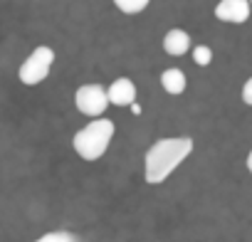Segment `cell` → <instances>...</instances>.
Segmentation results:
<instances>
[{"label": "cell", "mask_w": 252, "mask_h": 242, "mask_svg": "<svg viewBox=\"0 0 252 242\" xmlns=\"http://www.w3.org/2000/svg\"><path fill=\"white\" fill-rule=\"evenodd\" d=\"M193 153V139L188 136H168L158 139L144 158V178L151 185L163 183L188 156Z\"/></svg>", "instance_id": "cell-1"}, {"label": "cell", "mask_w": 252, "mask_h": 242, "mask_svg": "<svg viewBox=\"0 0 252 242\" xmlns=\"http://www.w3.org/2000/svg\"><path fill=\"white\" fill-rule=\"evenodd\" d=\"M114 131H116L114 121L99 116V119L89 121L84 129H79L74 134L72 146H74V151H77L79 158H84V161H99L106 153V149H109V144L114 139Z\"/></svg>", "instance_id": "cell-2"}, {"label": "cell", "mask_w": 252, "mask_h": 242, "mask_svg": "<svg viewBox=\"0 0 252 242\" xmlns=\"http://www.w3.org/2000/svg\"><path fill=\"white\" fill-rule=\"evenodd\" d=\"M52 62H55V50L47 47V45H40L37 50H32L28 55V60L20 64L18 69V77L25 87H37L42 84L47 77H50V69H52Z\"/></svg>", "instance_id": "cell-3"}, {"label": "cell", "mask_w": 252, "mask_h": 242, "mask_svg": "<svg viewBox=\"0 0 252 242\" xmlns=\"http://www.w3.org/2000/svg\"><path fill=\"white\" fill-rule=\"evenodd\" d=\"M74 106L84 114V116H92V119H99L104 116L106 106H109V96H106V89L101 84H84L74 91Z\"/></svg>", "instance_id": "cell-4"}, {"label": "cell", "mask_w": 252, "mask_h": 242, "mask_svg": "<svg viewBox=\"0 0 252 242\" xmlns=\"http://www.w3.org/2000/svg\"><path fill=\"white\" fill-rule=\"evenodd\" d=\"M250 15H252L250 0H220L215 5V18L222 20V23L242 25V23H247Z\"/></svg>", "instance_id": "cell-5"}, {"label": "cell", "mask_w": 252, "mask_h": 242, "mask_svg": "<svg viewBox=\"0 0 252 242\" xmlns=\"http://www.w3.org/2000/svg\"><path fill=\"white\" fill-rule=\"evenodd\" d=\"M106 96L114 106H131L136 101V84L129 77H119L106 87Z\"/></svg>", "instance_id": "cell-6"}, {"label": "cell", "mask_w": 252, "mask_h": 242, "mask_svg": "<svg viewBox=\"0 0 252 242\" xmlns=\"http://www.w3.org/2000/svg\"><path fill=\"white\" fill-rule=\"evenodd\" d=\"M163 50L171 55V57H183L186 52H190V35L186 30H168L166 37H163Z\"/></svg>", "instance_id": "cell-7"}, {"label": "cell", "mask_w": 252, "mask_h": 242, "mask_svg": "<svg viewBox=\"0 0 252 242\" xmlns=\"http://www.w3.org/2000/svg\"><path fill=\"white\" fill-rule=\"evenodd\" d=\"M161 87H163L168 94L178 96V94H183V91H186L188 79H186V74H183L178 67H171V69H166V72L161 74Z\"/></svg>", "instance_id": "cell-8"}, {"label": "cell", "mask_w": 252, "mask_h": 242, "mask_svg": "<svg viewBox=\"0 0 252 242\" xmlns=\"http://www.w3.org/2000/svg\"><path fill=\"white\" fill-rule=\"evenodd\" d=\"M111 3L124 13V15H139L149 8L151 0H111Z\"/></svg>", "instance_id": "cell-9"}, {"label": "cell", "mask_w": 252, "mask_h": 242, "mask_svg": "<svg viewBox=\"0 0 252 242\" xmlns=\"http://www.w3.org/2000/svg\"><path fill=\"white\" fill-rule=\"evenodd\" d=\"M35 242H82L74 232H67V230H52V232H45L42 237H37Z\"/></svg>", "instance_id": "cell-10"}, {"label": "cell", "mask_w": 252, "mask_h": 242, "mask_svg": "<svg viewBox=\"0 0 252 242\" xmlns=\"http://www.w3.org/2000/svg\"><path fill=\"white\" fill-rule=\"evenodd\" d=\"M193 62L200 64V67H208V64L213 62V50H210L208 45H198V47H193Z\"/></svg>", "instance_id": "cell-11"}, {"label": "cell", "mask_w": 252, "mask_h": 242, "mask_svg": "<svg viewBox=\"0 0 252 242\" xmlns=\"http://www.w3.org/2000/svg\"><path fill=\"white\" fill-rule=\"evenodd\" d=\"M242 101L247 104V106H252V77L245 82V87H242Z\"/></svg>", "instance_id": "cell-12"}, {"label": "cell", "mask_w": 252, "mask_h": 242, "mask_svg": "<svg viewBox=\"0 0 252 242\" xmlns=\"http://www.w3.org/2000/svg\"><path fill=\"white\" fill-rule=\"evenodd\" d=\"M247 171H250V173H252V151H250V153H247Z\"/></svg>", "instance_id": "cell-13"}, {"label": "cell", "mask_w": 252, "mask_h": 242, "mask_svg": "<svg viewBox=\"0 0 252 242\" xmlns=\"http://www.w3.org/2000/svg\"><path fill=\"white\" fill-rule=\"evenodd\" d=\"M250 10H252V0H250Z\"/></svg>", "instance_id": "cell-14"}]
</instances>
